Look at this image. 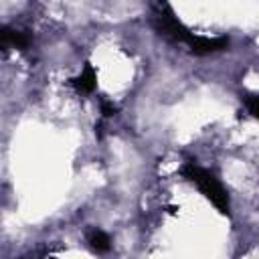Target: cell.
<instances>
[{
    "label": "cell",
    "instance_id": "1",
    "mask_svg": "<svg viewBox=\"0 0 259 259\" xmlns=\"http://www.w3.org/2000/svg\"><path fill=\"white\" fill-rule=\"evenodd\" d=\"M180 174L190 184H194L200 190V194H204V198H208L223 217H231V198H229V192L223 186V182L217 178L214 172H210V170H206V168H202V166H198L194 162H186L180 168Z\"/></svg>",
    "mask_w": 259,
    "mask_h": 259
},
{
    "label": "cell",
    "instance_id": "5",
    "mask_svg": "<svg viewBox=\"0 0 259 259\" xmlns=\"http://www.w3.org/2000/svg\"><path fill=\"white\" fill-rule=\"evenodd\" d=\"M241 101H243L245 109L249 111V115H251L253 119H257V121H259V93H255V95L245 93V95L241 97Z\"/></svg>",
    "mask_w": 259,
    "mask_h": 259
},
{
    "label": "cell",
    "instance_id": "4",
    "mask_svg": "<svg viewBox=\"0 0 259 259\" xmlns=\"http://www.w3.org/2000/svg\"><path fill=\"white\" fill-rule=\"evenodd\" d=\"M87 245L93 253H107L111 249V239L101 229H89L87 231Z\"/></svg>",
    "mask_w": 259,
    "mask_h": 259
},
{
    "label": "cell",
    "instance_id": "6",
    "mask_svg": "<svg viewBox=\"0 0 259 259\" xmlns=\"http://www.w3.org/2000/svg\"><path fill=\"white\" fill-rule=\"evenodd\" d=\"M101 113H103V117H111V115H115V105L109 101V99H101Z\"/></svg>",
    "mask_w": 259,
    "mask_h": 259
},
{
    "label": "cell",
    "instance_id": "3",
    "mask_svg": "<svg viewBox=\"0 0 259 259\" xmlns=\"http://www.w3.org/2000/svg\"><path fill=\"white\" fill-rule=\"evenodd\" d=\"M0 38H2V49L8 51V49H18V51H26L30 47V36L28 32L24 30H16L12 26H2V32H0Z\"/></svg>",
    "mask_w": 259,
    "mask_h": 259
},
{
    "label": "cell",
    "instance_id": "2",
    "mask_svg": "<svg viewBox=\"0 0 259 259\" xmlns=\"http://www.w3.org/2000/svg\"><path fill=\"white\" fill-rule=\"evenodd\" d=\"M67 85L77 93V95H91L97 89V71L91 63H85L83 71L67 81Z\"/></svg>",
    "mask_w": 259,
    "mask_h": 259
}]
</instances>
